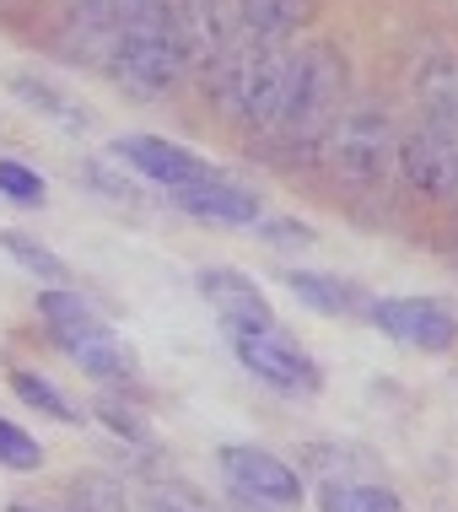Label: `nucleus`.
<instances>
[{"label": "nucleus", "mask_w": 458, "mask_h": 512, "mask_svg": "<svg viewBox=\"0 0 458 512\" xmlns=\"http://www.w3.org/2000/svg\"><path fill=\"white\" fill-rule=\"evenodd\" d=\"M281 76H286V44H259V38H248V33H232V44L221 49V60L205 71L221 114H232L254 135L275 130Z\"/></svg>", "instance_id": "nucleus-3"}, {"label": "nucleus", "mask_w": 458, "mask_h": 512, "mask_svg": "<svg viewBox=\"0 0 458 512\" xmlns=\"http://www.w3.org/2000/svg\"><path fill=\"white\" fill-rule=\"evenodd\" d=\"M38 313H44L49 335L60 340V351L97 383H130L135 378V356L114 329L97 318L76 292H44L38 297Z\"/></svg>", "instance_id": "nucleus-5"}, {"label": "nucleus", "mask_w": 458, "mask_h": 512, "mask_svg": "<svg viewBox=\"0 0 458 512\" xmlns=\"http://www.w3.org/2000/svg\"><path fill=\"white\" fill-rule=\"evenodd\" d=\"M162 17L173 27V44L184 49L189 71H211L221 49L232 44V0H162Z\"/></svg>", "instance_id": "nucleus-9"}, {"label": "nucleus", "mask_w": 458, "mask_h": 512, "mask_svg": "<svg viewBox=\"0 0 458 512\" xmlns=\"http://www.w3.org/2000/svg\"><path fill=\"white\" fill-rule=\"evenodd\" d=\"M11 389H17V399L22 405H33V410H44V415H54V421H76V405L65 399L60 389H54L49 378H38V372H27V367H17L11 372Z\"/></svg>", "instance_id": "nucleus-18"}, {"label": "nucleus", "mask_w": 458, "mask_h": 512, "mask_svg": "<svg viewBox=\"0 0 458 512\" xmlns=\"http://www.w3.org/2000/svg\"><path fill=\"white\" fill-rule=\"evenodd\" d=\"M168 512H173V507H168Z\"/></svg>", "instance_id": "nucleus-23"}, {"label": "nucleus", "mask_w": 458, "mask_h": 512, "mask_svg": "<svg viewBox=\"0 0 458 512\" xmlns=\"http://www.w3.org/2000/svg\"><path fill=\"white\" fill-rule=\"evenodd\" d=\"M345 87H351V65L335 44L313 38V44L286 49V76H281V108H275V141L313 157L329 124L345 114Z\"/></svg>", "instance_id": "nucleus-1"}, {"label": "nucleus", "mask_w": 458, "mask_h": 512, "mask_svg": "<svg viewBox=\"0 0 458 512\" xmlns=\"http://www.w3.org/2000/svg\"><path fill=\"white\" fill-rule=\"evenodd\" d=\"M367 318L394 345H410V351H453L458 345V318L437 297H383L367 308Z\"/></svg>", "instance_id": "nucleus-8"}, {"label": "nucleus", "mask_w": 458, "mask_h": 512, "mask_svg": "<svg viewBox=\"0 0 458 512\" xmlns=\"http://www.w3.org/2000/svg\"><path fill=\"white\" fill-rule=\"evenodd\" d=\"M313 17V0H232V22L238 33L259 38V44H286L297 38Z\"/></svg>", "instance_id": "nucleus-14"}, {"label": "nucleus", "mask_w": 458, "mask_h": 512, "mask_svg": "<svg viewBox=\"0 0 458 512\" xmlns=\"http://www.w3.org/2000/svg\"><path fill=\"white\" fill-rule=\"evenodd\" d=\"M0 195L6 200H17V205H44V178H38L33 168H22V162H11V157H0Z\"/></svg>", "instance_id": "nucleus-21"}, {"label": "nucleus", "mask_w": 458, "mask_h": 512, "mask_svg": "<svg viewBox=\"0 0 458 512\" xmlns=\"http://www.w3.org/2000/svg\"><path fill=\"white\" fill-rule=\"evenodd\" d=\"M119 38L108 49L103 71L124 81L135 98H162V92H178L189 76L184 49L173 44V27L162 17V0H119Z\"/></svg>", "instance_id": "nucleus-2"}, {"label": "nucleus", "mask_w": 458, "mask_h": 512, "mask_svg": "<svg viewBox=\"0 0 458 512\" xmlns=\"http://www.w3.org/2000/svg\"><path fill=\"white\" fill-rule=\"evenodd\" d=\"M313 157L324 162L340 189H351V195H378L399 168V141H394L388 114H378V108H345V114L329 124V135L318 141Z\"/></svg>", "instance_id": "nucleus-4"}, {"label": "nucleus", "mask_w": 458, "mask_h": 512, "mask_svg": "<svg viewBox=\"0 0 458 512\" xmlns=\"http://www.w3.org/2000/svg\"><path fill=\"white\" fill-rule=\"evenodd\" d=\"M0 464H6V469H38V464H44L38 437L22 432L17 421H6V415H0Z\"/></svg>", "instance_id": "nucleus-20"}, {"label": "nucleus", "mask_w": 458, "mask_h": 512, "mask_svg": "<svg viewBox=\"0 0 458 512\" xmlns=\"http://www.w3.org/2000/svg\"><path fill=\"white\" fill-rule=\"evenodd\" d=\"M200 292L216 308L221 324H227V335H254V329L275 324L265 292H259L243 270H200Z\"/></svg>", "instance_id": "nucleus-11"}, {"label": "nucleus", "mask_w": 458, "mask_h": 512, "mask_svg": "<svg viewBox=\"0 0 458 512\" xmlns=\"http://www.w3.org/2000/svg\"><path fill=\"white\" fill-rule=\"evenodd\" d=\"M221 475H227L232 491L259 507H297L302 502V475L265 448H221Z\"/></svg>", "instance_id": "nucleus-10"}, {"label": "nucleus", "mask_w": 458, "mask_h": 512, "mask_svg": "<svg viewBox=\"0 0 458 512\" xmlns=\"http://www.w3.org/2000/svg\"><path fill=\"white\" fill-rule=\"evenodd\" d=\"M114 151L146 178V184H162V189H173V195L189 184H200V178H211V168H205L194 151L173 146V141H157V135H124Z\"/></svg>", "instance_id": "nucleus-12"}, {"label": "nucleus", "mask_w": 458, "mask_h": 512, "mask_svg": "<svg viewBox=\"0 0 458 512\" xmlns=\"http://www.w3.org/2000/svg\"><path fill=\"white\" fill-rule=\"evenodd\" d=\"M415 103H421V119L458 124V54H442L415 76Z\"/></svg>", "instance_id": "nucleus-15"}, {"label": "nucleus", "mask_w": 458, "mask_h": 512, "mask_svg": "<svg viewBox=\"0 0 458 512\" xmlns=\"http://www.w3.org/2000/svg\"><path fill=\"white\" fill-rule=\"evenodd\" d=\"M0 248H6V254H17V265H22V270L44 275V281H65V265H60V259L49 254L44 243L22 238V232H0Z\"/></svg>", "instance_id": "nucleus-19"}, {"label": "nucleus", "mask_w": 458, "mask_h": 512, "mask_svg": "<svg viewBox=\"0 0 458 512\" xmlns=\"http://www.w3.org/2000/svg\"><path fill=\"white\" fill-rule=\"evenodd\" d=\"M232 351H238V362L254 372L265 389H275V394H291V399L302 394V399H308V394L324 389L318 362L291 335H281V324L254 329V335H232Z\"/></svg>", "instance_id": "nucleus-6"}, {"label": "nucleus", "mask_w": 458, "mask_h": 512, "mask_svg": "<svg viewBox=\"0 0 458 512\" xmlns=\"http://www.w3.org/2000/svg\"><path fill=\"white\" fill-rule=\"evenodd\" d=\"M286 286L297 292L302 302H308L313 313H356V292L345 281H335V275H313V270H291Z\"/></svg>", "instance_id": "nucleus-17"}, {"label": "nucleus", "mask_w": 458, "mask_h": 512, "mask_svg": "<svg viewBox=\"0 0 458 512\" xmlns=\"http://www.w3.org/2000/svg\"><path fill=\"white\" fill-rule=\"evenodd\" d=\"M194 221H216V227H254L259 221V200L248 195V189L238 184H227V178H200V184H189V189H178L173 195Z\"/></svg>", "instance_id": "nucleus-13"}, {"label": "nucleus", "mask_w": 458, "mask_h": 512, "mask_svg": "<svg viewBox=\"0 0 458 512\" xmlns=\"http://www.w3.org/2000/svg\"><path fill=\"white\" fill-rule=\"evenodd\" d=\"M11 512H49V507H27V502H17V507H11Z\"/></svg>", "instance_id": "nucleus-22"}, {"label": "nucleus", "mask_w": 458, "mask_h": 512, "mask_svg": "<svg viewBox=\"0 0 458 512\" xmlns=\"http://www.w3.org/2000/svg\"><path fill=\"white\" fill-rule=\"evenodd\" d=\"M399 173L437 200H458V124L421 119L399 141Z\"/></svg>", "instance_id": "nucleus-7"}, {"label": "nucleus", "mask_w": 458, "mask_h": 512, "mask_svg": "<svg viewBox=\"0 0 458 512\" xmlns=\"http://www.w3.org/2000/svg\"><path fill=\"white\" fill-rule=\"evenodd\" d=\"M318 507L324 512H405L399 491L367 486V480H329V486L318 491Z\"/></svg>", "instance_id": "nucleus-16"}]
</instances>
